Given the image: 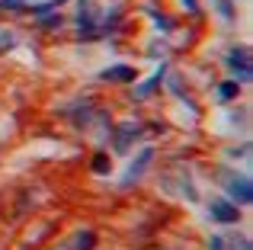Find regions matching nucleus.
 <instances>
[{"instance_id": "7", "label": "nucleus", "mask_w": 253, "mask_h": 250, "mask_svg": "<svg viewBox=\"0 0 253 250\" xmlns=\"http://www.w3.org/2000/svg\"><path fill=\"white\" fill-rule=\"evenodd\" d=\"M138 135H141V125H138V122L119 125V128H116V138H112V148H116L119 154H125V151H128V144L135 141Z\"/></svg>"}, {"instance_id": "19", "label": "nucleus", "mask_w": 253, "mask_h": 250, "mask_svg": "<svg viewBox=\"0 0 253 250\" xmlns=\"http://www.w3.org/2000/svg\"><path fill=\"white\" fill-rule=\"evenodd\" d=\"M209 250H224V241L221 238H211L209 241Z\"/></svg>"}, {"instance_id": "2", "label": "nucleus", "mask_w": 253, "mask_h": 250, "mask_svg": "<svg viewBox=\"0 0 253 250\" xmlns=\"http://www.w3.org/2000/svg\"><path fill=\"white\" fill-rule=\"evenodd\" d=\"M224 64L231 68V74H234L237 83H250L253 81V64H250V48H247V45L231 48L228 55H224Z\"/></svg>"}, {"instance_id": "3", "label": "nucleus", "mask_w": 253, "mask_h": 250, "mask_svg": "<svg viewBox=\"0 0 253 250\" xmlns=\"http://www.w3.org/2000/svg\"><path fill=\"white\" fill-rule=\"evenodd\" d=\"M224 189H228V196H231L234 206H250V202H253V183H250V176L231 173L228 180H224Z\"/></svg>"}, {"instance_id": "18", "label": "nucleus", "mask_w": 253, "mask_h": 250, "mask_svg": "<svg viewBox=\"0 0 253 250\" xmlns=\"http://www.w3.org/2000/svg\"><path fill=\"white\" fill-rule=\"evenodd\" d=\"M183 10L192 13V16H199V3H196V0H183Z\"/></svg>"}, {"instance_id": "12", "label": "nucleus", "mask_w": 253, "mask_h": 250, "mask_svg": "<svg viewBox=\"0 0 253 250\" xmlns=\"http://www.w3.org/2000/svg\"><path fill=\"white\" fill-rule=\"evenodd\" d=\"M36 23H39V29L51 32V29H58V26H64V16L55 10V13H45V16H36Z\"/></svg>"}, {"instance_id": "15", "label": "nucleus", "mask_w": 253, "mask_h": 250, "mask_svg": "<svg viewBox=\"0 0 253 250\" xmlns=\"http://www.w3.org/2000/svg\"><path fill=\"white\" fill-rule=\"evenodd\" d=\"M93 244H96L93 231H81V234L74 238V247H77V250H93Z\"/></svg>"}, {"instance_id": "6", "label": "nucleus", "mask_w": 253, "mask_h": 250, "mask_svg": "<svg viewBox=\"0 0 253 250\" xmlns=\"http://www.w3.org/2000/svg\"><path fill=\"white\" fill-rule=\"evenodd\" d=\"M135 77H138V71L131 64H112V68L99 71V81H106V83H135Z\"/></svg>"}, {"instance_id": "5", "label": "nucleus", "mask_w": 253, "mask_h": 250, "mask_svg": "<svg viewBox=\"0 0 253 250\" xmlns=\"http://www.w3.org/2000/svg\"><path fill=\"white\" fill-rule=\"evenodd\" d=\"M151 161H154V148L138 151V161H131V164H128V170H125V176H122V186H125V189L135 186V183L144 176V170L151 167Z\"/></svg>"}, {"instance_id": "4", "label": "nucleus", "mask_w": 253, "mask_h": 250, "mask_svg": "<svg viewBox=\"0 0 253 250\" xmlns=\"http://www.w3.org/2000/svg\"><path fill=\"white\" fill-rule=\"evenodd\" d=\"M209 218L218 225H237L241 221V206H234L231 199H211L209 202Z\"/></svg>"}, {"instance_id": "14", "label": "nucleus", "mask_w": 253, "mask_h": 250, "mask_svg": "<svg viewBox=\"0 0 253 250\" xmlns=\"http://www.w3.org/2000/svg\"><path fill=\"white\" fill-rule=\"evenodd\" d=\"M224 250H253L250 241L244 238V234H231L228 241H224Z\"/></svg>"}, {"instance_id": "11", "label": "nucleus", "mask_w": 253, "mask_h": 250, "mask_svg": "<svg viewBox=\"0 0 253 250\" xmlns=\"http://www.w3.org/2000/svg\"><path fill=\"white\" fill-rule=\"evenodd\" d=\"M90 170H93V173H99V176H109V170H112L109 154H106V151H96L93 161H90Z\"/></svg>"}, {"instance_id": "10", "label": "nucleus", "mask_w": 253, "mask_h": 250, "mask_svg": "<svg viewBox=\"0 0 253 250\" xmlns=\"http://www.w3.org/2000/svg\"><path fill=\"white\" fill-rule=\"evenodd\" d=\"M237 96H241V83L237 81L218 83V103H231V100H237Z\"/></svg>"}, {"instance_id": "8", "label": "nucleus", "mask_w": 253, "mask_h": 250, "mask_svg": "<svg viewBox=\"0 0 253 250\" xmlns=\"http://www.w3.org/2000/svg\"><path fill=\"white\" fill-rule=\"evenodd\" d=\"M164 77H167V64H161V68H157V71H154V74H151L144 83H138V87H135V96H138V100H148V96H151V93H154V90L164 83Z\"/></svg>"}, {"instance_id": "17", "label": "nucleus", "mask_w": 253, "mask_h": 250, "mask_svg": "<svg viewBox=\"0 0 253 250\" xmlns=\"http://www.w3.org/2000/svg\"><path fill=\"white\" fill-rule=\"evenodd\" d=\"M10 48H16V36H13V32H6V29H0V55H3V51H10Z\"/></svg>"}, {"instance_id": "13", "label": "nucleus", "mask_w": 253, "mask_h": 250, "mask_svg": "<svg viewBox=\"0 0 253 250\" xmlns=\"http://www.w3.org/2000/svg\"><path fill=\"white\" fill-rule=\"evenodd\" d=\"M215 6H218V13H221L224 23H234V19H237V6H234V0H215Z\"/></svg>"}, {"instance_id": "16", "label": "nucleus", "mask_w": 253, "mask_h": 250, "mask_svg": "<svg viewBox=\"0 0 253 250\" xmlns=\"http://www.w3.org/2000/svg\"><path fill=\"white\" fill-rule=\"evenodd\" d=\"M151 16H154V23H157V29L161 32H173V19L167 16V13H157V10H148Z\"/></svg>"}, {"instance_id": "1", "label": "nucleus", "mask_w": 253, "mask_h": 250, "mask_svg": "<svg viewBox=\"0 0 253 250\" xmlns=\"http://www.w3.org/2000/svg\"><path fill=\"white\" fill-rule=\"evenodd\" d=\"M74 23H77V39H96L99 36V10L93 0H77Z\"/></svg>"}, {"instance_id": "9", "label": "nucleus", "mask_w": 253, "mask_h": 250, "mask_svg": "<svg viewBox=\"0 0 253 250\" xmlns=\"http://www.w3.org/2000/svg\"><path fill=\"white\" fill-rule=\"evenodd\" d=\"M119 23H122V6H112V13H106V19L99 23V36H109V32H116Z\"/></svg>"}]
</instances>
